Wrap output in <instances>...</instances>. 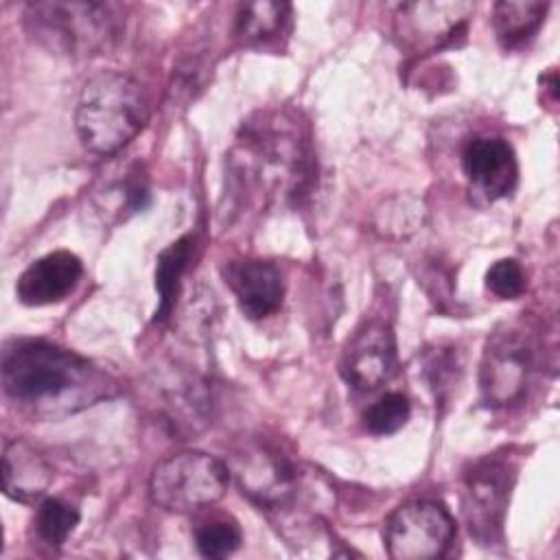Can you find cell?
Segmentation results:
<instances>
[{
  "label": "cell",
  "instance_id": "obj_1",
  "mask_svg": "<svg viewBox=\"0 0 560 560\" xmlns=\"http://www.w3.org/2000/svg\"><path fill=\"white\" fill-rule=\"evenodd\" d=\"M4 396L33 418H63L116 394V381L85 357L44 339H15L0 361Z\"/></svg>",
  "mask_w": 560,
  "mask_h": 560
},
{
  "label": "cell",
  "instance_id": "obj_2",
  "mask_svg": "<svg viewBox=\"0 0 560 560\" xmlns=\"http://www.w3.org/2000/svg\"><path fill=\"white\" fill-rule=\"evenodd\" d=\"M236 168L269 199H291L313 177V151L300 122L284 112L262 114L243 127Z\"/></svg>",
  "mask_w": 560,
  "mask_h": 560
},
{
  "label": "cell",
  "instance_id": "obj_3",
  "mask_svg": "<svg viewBox=\"0 0 560 560\" xmlns=\"http://www.w3.org/2000/svg\"><path fill=\"white\" fill-rule=\"evenodd\" d=\"M147 120V96L129 74L101 70L83 83L74 127L88 151L98 155L118 153L142 131Z\"/></svg>",
  "mask_w": 560,
  "mask_h": 560
},
{
  "label": "cell",
  "instance_id": "obj_4",
  "mask_svg": "<svg viewBox=\"0 0 560 560\" xmlns=\"http://www.w3.org/2000/svg\"><path fill=\"white\" fill-rule=\"evenodd\" d=\"M24 26L37 44L66 57L107 52L122 33L112 4L79 0L31 2L24 9Z\"/></svg>",
  "mask_w": 560,
  "mask_h": 560
},
{
  "label": "cell",
  "instance_id": "obj_5",
  "mask_svg": "<svg viewBox=\"0 0 560 560\" xmlns=\"http://www.w3.org/2000/svg\"><path fill=\"white\" fill-rule=\"evenodd\" d=\"M230 481V468L203 453L179 451L160 459L149 479V497L168 512H195L217 503Z\"/></svg>",
  "mask_w": 560,
  "mask_h": 560
},
{
  "label": "cell",
  "instance_id": "obj_6",
  "mask_svg": "<svg viewBox=\"0 0 560 560\" xmlns=\"http://www.w3.org/2000/svg\"><path fill=\"white\" fill-rule=\"evenodd\" d=\"M455 536V521L435 501H407L385 521L383 540L394 560H431L446 553Z\"/></svg>",
  "mask_w": 560,
  "mask_h": 560
},
{
  "label": "cell",
  "instance_id": "obj_7",
  "mask_svg": "<svg viewBox=\"0 0 560 560\" xmlns=\"http://www.w3.org/2000/svg\"><path fill=\"white\" fill-rule=\"evenodd\" d=\"M534 368V348L529 339L516 328L494 330L488 337L481 368L479 389L488 405L505 407L516 402L529 383Z\"/></svg>",
  "mask_w": 560,
  "mask_h": 560
},
{
  "label": "cell",
  "instance_id": "obj_8",
  "mask_svg": "<svg viewBox=\"0 0 560 560\" xmlns=\"http://www.w3.org/2000/svg\"><path fill=\"white\" fill-rule=\"evenodd\" d=\"M514 475L516 468L510 459L490 455L477 462L464 477V516L470 534L483 545H490L501 534Z\"/></svg>",
  "mask_w": 560,
  "mask_h": 560
},
{
  "label": "cell",
  "instance_id": "obj_9",
  "mask_svg": "<svg viewBox=\"0 0 560 560\" xmlns=\"http://www.w3.org/2000/svg\"><path fill=\"white\" fill-rule=\"evenodd\" d=\"M396 370V337L389 324L370 319L361 324L348 339L339 372L343 381L359 389L370 392L383 385Z\"/></svg>",
  "mask_w": 560,
  "mask_h": 560
},
{
  "label": "cell",
  "instance_id": "obj_10",
  "mask_svg": "<svg viewBox=\"0 0 560 560\" xmlns=\"http://www.w3.org/2000/svg\"><path fill=\"white\" fill-rule=\"evenodd\" d=\"M234 472L243 492L267 508L284 505L300 486L295 466L265 444H252L236 453Z\"/></svg>",
  "mask_w": 560,
  "mask_h": 560
},
{
  "label": "cell",
  "instance_id": "obj_11",
  "mask_svg": "<svg viewBox=\"0 0 560 560\" xmlns=\"http://www.w3.org/2000/svg\"><path fill=\"white\" fill-rule=\"evenodd\" d=\"M472 11L468 2H405L396 7V33L416 48H440L466 31Z\"/></svg>",
  "mask_w": 560,
  "mask_h": 560
},
{
  "label": "cell",
  "instance_id": "obj_12",
  "mask_svg": "<svg viewBox=\"0 0 560 560\" xmlns=\"http://www.w3.org/2000/svg\"><path fill=\"white\" fill-rule=\"evenodd\" d=\"M83 276V262L68 249H55L33 260L15 282V295L26 306H48L66 300Z\"/></svg>",
  "mask_w": 560,
  "mask_h": 560
},
{
  "label": "cell",
  "instance_id": "obj_13",
  "mask_svg": "<svg viewBox=\"0 0 560 560\" xmlns=\"http://www.w3.org/2000/svg\"><path fill=\"white\" fill-rule=\"evenodd\" d=\"M225 282L247 319H265L273 315L284 298L282 273L269 260H234L225 269Z\"/></svg>",
  "mask_w": 560,
  "mask_h": 560
},
{
  "label": "cell",
  "instance_id": "obj_14",
  "mask_svg": "<svg viewBox=\"0 0 560 560\" xmlns=\"http://www.w3.org/2000/svg\"><path fill=\"white\" fill-rule=\"evenodd\" d=\"M462 166L468 182L488 199L508 195L518 175L514 149L499 136H479L468 140L462 151Z\"/></svg>",
  "mask_w": 560,
  "mask_h": 560
},
{
  "label": "cell",
  "instance_id": "obj_15",
  "mask_svg": "<svg viewBox=\"0 0 560 560\" xmlns=\"http://www.w3.org/2000/svg\"><path fill=\"white\" fill-rule=\"evenodd\" d=\"M52 481L46 457L24 440H9L2 448V492L20 503L37 501Z\"/></svg>",
  "mask_w": 560,
  "mask_h": 560
},
{
  "label": "cell",
  "instance_id": "obj_16",
  "mask_svg": "<svg viewBox=\"0 0 560 560\" xmlns=\"http://www.w3.org/2000/svg\"><path fill=\"white\" fill-rule=\"evenodd\" d=\"M291 28V4L287 2H247L238 7L234 33L245 46L265 48L280 37H284Z\"/></svg>",
  "mask_w": 560,
  "mask_h": 560
},
{
  "label": "cell",
  "instance_id": "obj_17",
  "mask_svg": "<svg viewBox=\"0 0 560 560\" xmlns=\"http://www.w3.org/2000/svg\"><path fill=\"white\" fill-rule=\"evenodd\" d=\"M549 4L540 0H503L492 7V26L503 48H518L540 28Z\"/></svg>",
  "mask_w": 560,
  "mask_h": 560
},
{
  "label": "cell",
  "instance_id": "obj_18",
  "mask_svg": "<svg viewBox=\"0 0 560 560\" xmlns=\"http://www.w3.org/2000/svg\"><path fill=\"white\" fill-rule=\"evenodd\" d=\"M195 252V238L190 234L177 238L166 249L160 252L155 262V291L160 295V306L155 308L153 322H164L175 306L182 276L192 258Z\"/></svg>",
  "mask_w": 560,
  "mask_h": 560
},
{
  "label": "cell",
  "instance_id": "obj_19",
  "mask_svg": "<svg viewBox=\"0 0 560 560\" xmlns=\"http://www.w3.org/2000/svg\"><path fill=\"white\" fill-rule=\"evenodd\" d=\"M79 510L61 499H44L33 516L35 536L48 547H61L79 525Z\"/></svg>",
  "mask_w": 560,
  "mask_h": 560
},
{
  "label": "cell",
  "instance_id": "obj_20",
  "mask_svg": "<svg viewBox=\"0 0 560 560\" xmlns=\"http://www.w3.org/2000/svg\"><path fill=\"white\" fill-rule=\"evenodd\" d=\"M411 416V405L405 394L387 392L363 411V424L372 435H392L400 431Z\"/></svg>",
  "mask_w": 560,
  "mask_h": 560
},
{
  "label": "cell",
  "instance_id": "obj_21",
  "mask_svg": "<svg viewBox=\"0 0 560 560\" xmlns=\"http://www.w3.org/2000/svg\"><path fill=\"white\" fill-rule=\"evenodd\" d=\"M195 545L206 558H225L241 547V529L230 518H212L195 529Z\"/></svg>",
  "mask_w": 560,
  "mask_h": 560
},
{
  "label": "cell",
  "instance_id": "obj_22",
  "mask_svg": "<svg viewBox=\"0 0 560 560\" xmlns=\"http://www.w3.org/2000/svg\"><path fill=\"white\" fill-rule=\"evenodd\" d=\"M486 289L501 298L514 300L525 291V271L514 258H501L486 271Z\"/></svg>",
  "mask_w": 560,
  "mask_h": 560
}]
</instances>
